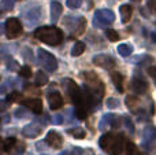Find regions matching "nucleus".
Instances as JSON below:
<instances>
[{"instance_id": "1", "label": "nucleus", "mask_w": 156, "mask_h": 155, "mask_svg": "<svg viewBox=\"0 0 156 155\" xmlns=\"http://www.w3.org/2000/svg\"><path fill=\"white\" fill-rule=\"evenodd\" d=\"M83 80H85V99H86V103L92 104V102H96L99 103L100 99L103 98L104 95L105 89H104V84L103 81L99 78L94 71H85L82 74Z\"/></svg>"}, {"instance_id": "2", "label": "nucleus", "mask_w": 156, "mask_h": 155, "mask_svg": "<svg viewBox=\"0 0 156 155\" xmlns=\"http://www.w3.org/2000/svg\"><path fill=\"white\" fill-rule=\"evenodd\" d=\"M66 85V91H67V95L70 96L71 102L76 106V115L80 120H85L88 117V103H86L85 99V93L80 89V87L73 81V80H66L65 81Z\"/></svg>"}, {"instance_id": "3", "label": "nucleus", "mask_w": 156, "mask_h": 155, "mask_svg": "<svg viewBox=\"0 0 156 155\" xmlns=\"http://www.w3.org/2000/svg\"><path fill=\"white\" fill-rule=\"evenodd\" d=\"M99 146L110 155H121L125 150V140L119 133H104L100 137Z\"/></svg>"}, {"instance_id": "4", "label": "nucleus", "mask_w": 156, "mask_h": 155, "mask_svg": "<svg viewBox=\"0 0 156 155\" xmlns=\"http://www.w3.org/2000/svg\"><path fill=\"white\" fill-rule=\"evenodd\" d=\"M34 37L49 45H59L63 41V33L56 26H43L34 32Z\"/></svg>"}, {"instance_id": "5", "label": "nucleus", "mask_w": 156, "mask_h": 155, "mask_svg": "<svg viewBox=\"0 0 156 155\" xmlns=\"http://www.w3.org/2000/svg\"><path fill=\"white\" fill-rule=\"evenodd\" d=\"M37 55H38V60H40L41 66H43L47 71L54 73V71L58 69V60L55 59V56L51 54V52L45 51V49H43V48H38Z\"/></svg>"}, {"instance_id": "6", "label": "nucleus", "mask_w": 156, "mask_h": 155, "mask_svg": "<svg viewBox=\"0 0 156 155\" xmlns=\"http://www.w3.org/2000/svg\"><path fill=\"white\" fill-rule=\"evenodd\" d=\"M115 21V14L108 8H103V10H97L94 14V26L103 27L111 25Z\"/></svg>"}, {"instance_id": "7", "label": "nucleus", "mask_w": 156, "mask_h": 155, "mask_svg": "<svg viewBox=\"0 0 156 155\" xmlns=\"http://www.w3.org/2000/svg\"><path fill=\"white\" fill-rule=\"evenodd\" d=\"M65 25L74 33L76 36L83 33L86 27V19L83 16H80V18H73V16H67L65 18Z\"/></svg>"}, {"instance_id": "8", "label": "nucleus", "mask_w": 156, "mask_h": 155, "mask_svg": "<svg viewBox=\"0 0 156 155\" xmlns=\"http://www.w3.org/2000/svg\"><path fill=\"white\" fill-rule=\"evenodd\" d=\"M5 33L8 38H15L22 33V23L16 18H8L5 21Z\"/></svg>"}, {"instance_id": "9", "label": "nucleus", "mask_w": 156, "mask_h": 155, "mask_svg": "<svg viewBox=\"0 0 156 155\" xmlns=\"http://www.w3.org/2000/svg\"><path fill=\"white\" fill-rule=\"evenodd\" d=\"M143 147L145 150H151L152 147L155 146L156 143V128L152 125L147 126L144 129V133H143Z\"/></svg>"}, {"instance_id": "10", "label": "nucleus", "mask_w": 156, "mask_h": 155, "mask_svg": "<svg viewBox=\"0 0 156 155\" xmlns=\"http://www.w3.org/2000/svg\"><path fill=\"white\" fill-rule=\"evenodd\" d=\"M93 63L96 66H100V67L107 69V70L114 69V67H115V65H116L115 59H114V58H111L110 55H105V54L96 55V56L93 58Z\"/></svg>"}, {"instance_id": "11", "label": "nucleus", "mask_w": 156, "mask_h": 155, "mask_svg": "<svg viewBox=\"0 0 156 155\" xmlns=\"http://www.w3.org/2000/svg\"><path fill=\"white\" fill-rule=\"evenodd\" d=\"M43 128H44L43 124H38V121H34V122L29 124V125H26L22 129V135L25 137H29V139H34L41 133Z\"/></svg>"}, {"instance_id": "12", "label": "nucleus", "mask_w": 156, "mask_h": 155, "mask_svg": "<svg viewBox=\"0 0 156 155\" xmlns=\"http://www.w3.org/2000/svg\"><path fill=\"white\" fill-rule=\"evenodd\" d=\"M23 106H26L29 110H32L34 114H41L43 113V100L38 98H29V99H22L19 100Z\"/></svg>"}, {"instance_id": "13", "label": "nucleus", "mask_w": 156, "mask_h": 155, "mask_svg": "<svg viewBox=\"0 0 156 155\" xmlns=\"http://www.w3.org/2000/svg\"><path fill=\"white\" fill-rule=\"evenodd\" d=\"M132 89L136 93H145L148 89V82L140 76H134V78L132 80Z\"/></svg>"}, {"instance_id": "14", "label": "nucleus", "mask_w": 156, "mask_h": 155, "mask_svg": "<svg viewBox=\"0 0 156 155\" xmlns=\"http://www.w3.org/2000/svg\"><path fill=\"white\" fill-rule=\"evenodd\" d=\"M45 142L48 143L52 148H60L63 144V137L60 136L58 132L49 131L48 135H47V137H45Z\"/></svg>"}, {"instance_id": "15", "label": "nucleus", "mask_w": 156, "mask_h": 155, "mask_svg": "<svg viewBox=\"0 0 156 155\" xmlns=\"http://www.w3.org/2000/svg\"><path fill=\"white\" fill-rule=\"evenodd\" d=\"M48 103L51 110H58L63 106V98L59 92H49L48 93Z\"/></svg>"}, {"instance_id": "16", "label": "nucleus", "mask_w": 156, "mask_h": 155, "mask_svg": "<svg viewBox=\"0 0 156 155\" xmlns=\"http://www.w3.org/2000/svg\"><path fill=\"white\" fill-rule=\"evenodd\" d=\"M25 18L29 22V25H33L41 18V8L40 7H33L30 8L27 13H25Z\"/></svg>"}, {"instance_id": "17", "label": "nucleus", "mask_w": 156, "mask_h": 155, "mask_svg": "<svg viewBox=\"0 0 156 155\" xmlns=\"http://www.w3.org/2000/svg\"><path fill=\"white\" fill-rule=\"evenodd\" d=\"M62 4H60L59 2H51V21L52 23H55V22L59 21L60 15H62Z\"/></svg>"}, {"instance_id": "18", "label": "nucleus", "mask_w": 156, "mask_h": 155, "mask_svg": "<svg viewBox=\"0 0 156 155\" xmlns=\"http://www.w3.org/2000/svg\"><path fill=\"white\" fill-rule=\"evenodd\" d=\"M111 80H112L114 85L116 87L118 92L123 93V92H125V88H123V81H125V78H123V76H122L119 71H114V73L111 74Z\"/></svg>"}, {"instance_id": "19", "label": "nucleus", "mask_w": 156, "mask_h": 155, "mask_svg": "<svg viewBox=\"0 0 156 155\" xmlns=\"http://www.w3.org/2000/svg\"><path fill=\"white\" fill-rule=\"evenodd\" d=\"M119 13H121L122 22H123V23H126V22H129L130 18H132L133 7L130 4H122L121 8H119Z\"/></svg>"}, {"instance_id": "20", "label": "nucleus", "mask_w": 156, "mask_h": 155, "mask_svg": "<svg viewBox=\"0 0 156 155\" xmlns=\"http://www.w3.org/2000/svg\"><path fill=\"white\" fill-rule=\"evenodd\" d=\"M114 118H115V115H114V114H104V115H103L101 120H100V124H99V129H100V131H104L107 126H111Z\"/></svg>"}, {"instance_id": "21", "label": "nucleus", "mask_w": 156, "mask_h": 155, "mask_svg": "<svg viewBox=\"0 0 156 155\" xmlns=\"http://www.w3.org/2000/svg\"><path fill=\"white\" fill-rule=\"evenodd\" d=\"M126 106L132 110L133 113H138V107H140V100L136 96H127L126 98Z\"/></svg>"}, {"instance_id": "22", "label": "nucleus", "mask_w": 156, "mask_h": 155, "mask_svg": "<svg viewBox=\"0 0 156 155\" xmlns=\"http://www.w3.org/2000/svg\"><path fill=\"white\" fill-rule=\"evenodd\" d=\"M118 52H119V55H121V56L127 58V56H130V55H132L133 47L130 45V44H127V43H123V44H121V45H118Z\"/></svg>"}, {"instance_id": "23", "label": "nucleus", "mask_w": 156, "mask_h": 155, "mask_svg": "<svg viewBox=\"0 0 156 155\" xmlns=\"http://www.w3.org/2000/svg\"><path fill=\"white\" fill-rule=\"evenodd\" d=\"M83 51H85V44L82 41H77L71 48V56H80Z\"/></svg>"}, {"instance_id": "24", "label": "nucleus", "mask_w": 156, "mask_h": 155, "mask_svg": "<svg viewBox=\"0 0 156 155\" xmlns=\"http://www.w3.org/2000/svg\"><path fill=\"white\" fill-rule=\"evenodd\" d=\"M36 85H38V87H43V85L48 84V77H47L45 73H43V71H37L36 73Z\"/></svg>"}, {"instance_id": "25", "label": "nucleus", "mask_w": 156, "mask_h": 155, "mask_svg": "<svg viewBox=\"0 0 156 155\" xmlns=\"http://www.w3.org/2000/svg\"><path fill=\"white\" fill-rule=\"evenodd\" d=\"M69 135H71V136L74 137V139H83V137L86 136V132L83 131L82 128H74V129H70L69 131Z\"/></svg>"}, {"instance_id": "26", "label": "nucleus", "mask_w": 156, "mask_h": 155, "mask_svg": "<svg viewBox=\"0 0 156 155\" xmlns=\"http://www.w3.org/2000/svg\"><path fill=\"white\" fill-rule=\"evenodd\" d=\"M16 144V139L15 137H8V139H5V142L3 143V148H4L7 153H10L11 150L14 148V146Z\"/></svg>"}, {"instance_id": "27", "label": "nucleus", "mask_w": 156, "mask_h": 155, "mask_svg": "<svg viewBox=\"0 0 156 155\" xmlns=\"http://www.w3.org/2000/svg\"><path fill=\"white\" fill-rule=\"evenodd\" d=\"M14 5H15L14 0H0V7L4 11H11L14 8Z\"/></svg>"}, {"instance_id": "28", "label": "nucleus", "mask_w": 156, "mask_h": 155, "mask_svg": "<svg viewBox=\"0 0 156 155\" xmlns=\"http://www.w3.org/2000/svg\"><path fill=\"white\" fill-rule=\"evenodd\" d=\"M105 36H107V38H108L110 41H118V40H119L118 32H115V30H112V29L105 30Z\"/></svg>"}, {"instance_id": "29", "label": "nucleus", "mask_w": 156, "mask_h": 155, "mask_svg": "<svg viewBox=\"0 0 156 155\" xmlns=\"http://www.w3.org/2000/svg\"><path fill=\"white\" fill-rule=\"evenodd\" d=\"M19 100H21V93L16 92V91L15 92H11L10 95L7 96V103H10V104L14 103V102H19Z\"/></svg>"}, {"instance_id": "30", "label": "nucleus", "mask_w": 156, "mask_h": 155, "mask_svg": "<svg viewBox=\"0 0 156 155\" xmlns=\"http://www.w3.org/2000/svg\"><path fill=\"white\" fill-rule=\"evenodd\" d=\"M66 4H67L69 8L71 10H76V8H80L81 4H82V0H66Z\"/></svg>"}, {"instance_id": "31", "label": "nucleus", "mask_w": 156, "mask_h": 155, "mask_svg": "<svg viewBox=\"0 0 156 155\" xmlns=\"http://www.w3.org/2000/svg\"><path fill=\"white\" fill-rule=\"evenodd\" d=\"M19 74H21L22 77H25V78H29V77L32 76V69H30L29 66H22V67L19 69Z\"/></svg>"}, {"instance_id": "32", "label": "nucleus", "mask_w": 156, "mask_h": 155, "mask_svg": "<svg viewBox=\"0 0 156 155\" xmlns=\"http://www.w3.org/2000/svg\"><path fill=\"white\" fill-rule=\"evenodd\" d=\"M107 107H108V109H111V110H112V109H118V107H119V100H118V99H115V98H110L107 100Z\"/></svg>"}, {"instance_id": "33", "label": "nucleus", "mask_w": 156, "mask_h": 155, "mask_svg": "<svg viewBox=\"0 0 156 155\" xmlns=\"http://www.w3.org/2000/svg\"><path fill=\"white\" fill-rule=\"evenodd\" d=\"M15 117L16 118H26V117H29V111H27L26 109H18V110H15Z\"/></svg>"}, {"instance_id": "34", "label": "nucleus", "mask_w": 156, "mask_h": 155, "mask_svg": "<svg viewBox=\"0 0 156 155\" xmlns=\"http://www.w3.org/2000/svg\"><path fill=\"white\" fill-rule=\"evenodd\" d=\"M123 124H125V126H126L127 129H129V132L130 133H133V132H134V126H133V122H132V120H130L129 117H125L123 120Z\"/></svg>"}, {"instance_id": "35", "label": "nucleus", "mask_w": 156, "mask_h": 155, "mask_svg": "<svg viewBox=\"0 0 156 155\" xmlns=\"http://www.w3.org/2000/svg\"><path fill=\"white\" fill-rule=\"evenodd\" d=\"M60 155H82V150H80V148H73L71 151H66V153H62Z\"/></svg>"}, {"instance_id": "36", "label": "nucleus", "mask_w": 156, "mask_h": 155, "mask_svg": "<svg viewBox=\"0 0 156 155\" xmlns=\"http://www.w3.org/2000/svg\"><path fill=\"white\" fill-rule=\"evenodd\" d=\"M52 122L56 124V125H60V124H63V117L60 114H55L54 118H52Z\"/></svg>"}, {"instance_id": "37", "label": "nucleus", "mask_w": 156, "mask_h": 155, "mask_svg": "<svg viewBox=\"0 0 156 155\" xmlns=\"http://www.w3.org/2000/svg\"><path fill=\"white\" fill-rule=\"evenodd\" d=\"M7 102H4V100H0V111H5L7 110Z\"/></svg>"}, {"instance_id": "38", "label": "nucleus", "mask_w": 156, "mask_h": 155, "mask_svg": "<svg viewBox=\"0 0 156 155\" xmlns=\"http://www.w3.org/2000/svg\"><path fill=\"white\" fill-rule=\"evenodd\" d=\"M148 73L151 74L152 77H154V80H155V82H156V67H149Z\"/></svg>"}, {"instance_id": "39", "label": "nucleus", "mask_w": 156, "mask_h": 155, "mask_svg": "<svg viewBox=\"0 0 156 155\" xmlns=\"http://www.w3.org/2000/svg\"><path fill=\"white\" fill-rule=\"evenodd\" d=\"M149 7H151L152 10L156 13V2H155V0H151V2H149Z\"/></svg>"}, {"instance_id": "40", "label": "nucleus", "mask_w": 156, "mask_h": 155, "mask_svg": "<svg viewBox=\"0 0 156 155\" xmlns=\"http://www.w3.org/2000/svg\"><path fill=\"white\" fill-rule=\"evenodd\" d=\"M3 32H4V26H3V23H0V34H3Z\"/></svg>"}, {"instance_id": "41", "label": "nucleus", "mask_w": 156, "mask_h": 155, "mask_svg": "<svg viewBox=\"0 0 156 155\" xmlns=\"http://www.w3.org/2000/svg\"><path fill=\"white\" fill-rule=\"evenodd\" d=\"M2 148H3V142H2V139H0V153H2Z\"/></svg>"}, {"instance_id": "42", "label": "nucleus", "mask_w": 156, "mask_h": 155, "mask_svg": "<svg viewBox=\"0 0 156 155\" xmlns=\"http://www.w3.org/2000/svg\"><path fill=\"white\" fill-rule=\"evenodd\" d=\"M132 2H136V3H140L141 0H132Z\"/></svg>"}, {"instance_id": "43", "label": "nucleus", "mask_w": 156, "mask_h": 155, "mask_svg": "<svg viewBox=\"0 0 156 155\" xmlns=\"http://www.w3.org/2000/svg\"><path fill=\"white\" fill-rule=\"evenodd\" d=\"M0 126H2V122H0Z\"/></svg>"}, {"instance_id": "44", "label": "nucleus", "mask_w": 156, "mask_h": 155, "mask_svg": "<svg viewBox=\"0 0 156 155\" xmlns=\"http://www.w3.org/2000/svg\"><path fill=\"white\" fill-rule=\"evenodd\" d=\"M19 2H22V0H19Z\"/></svg>"}, {"instance_id": "45", "label": "nucleus", "mask_w": 156, "mask_h": 155, "mask_svg": "<svg viewBox=\"0 0 156 155\" xmlns=\"http://www.w3.org/2000/svg\"><path fill=\"white\" fill-rule=\"evenodd\" d=\"M43 155H45V154H43Z\"/></svg>"}]
</instances>
